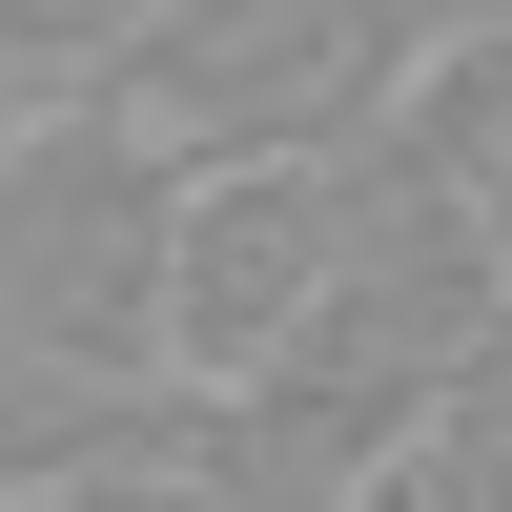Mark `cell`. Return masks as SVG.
Returning a JSON list of instances; mask_svg holds the SVG:
<instances>
[{
	"label": "cell",
	"instance_id": "7a4b0ae2",
	"mask_svg": "<svg viewBox=\"0 0 512 512\" xmlns=\"http://www.w3.org/2000/svg\"><path fill=\"white\" fill-rule=\"evenodd\" d=\"M164 226H185V164L123 103H21L0 123V349L164 410Z\"/></svg>",
	"mask_w": 512,
	"mask_h": 512
},
{
	"label": "cell",
	"instance_id": "6da1fadb",
	"mask_svg": "<svg viewBox=\"0 0 512 512\" xmlns=\"http://www.w3.org/2000/svg\"><path fill=\"white\" fill-rule=\"evenodd\" d=\"M431 41H451L431 0H164L103 103L185 185L205 164H349V144H390V103L431 82Z\"/></svg>",
	"mask_w": 512,
	"mask_h": 512
},
{
	"label": "cell",
	"instance_id": "5b68a950",
	"mask_svg": "<svg viewBox=\"0 0 512 512\" xmlns=\"http://www.w3.org/2000/svg\"><path fill=\"white\" fill-rule=\"evenodd\" d=\"M41 512H246V492L205 472V451H185V410H164L144 451H103V472H82V492H41Z\"/></svg>",
	"mask_w": 512,
	"mask_h": 512
},
{
	"label": "cell",
	"instance_id": "277c9868",
	"mask_svg": "<svg viewBox=\"0 0 512 512\" xmlns=\"http://www.w3.org/2000/svg\"><path fill=\"white\" fill-rule=\"evenodd\" d=\"M164 0H0V103H103Z\"/></svg>",
	"mask_w": 512,
	"mask_h": 512
},
{
	"label": "cell",
	"instance_id": "8992f818",
	"mask_svg": "<svg viewBox=\"0 0 512 512\" xmlns=\"http://www.w3.org/2000/svg\"><path fill=\"white\" fill-rule=\"evenodd\" d=\"M431 21H512V0H431Z\"/></svg>",
	"mask_w": 512,
	"mask_h": 512
},
{
	"label": "cell",
	"instance_id": "3957f363",
	"mask_svg": "<svg viewBox=\"0 0 512 512\" xmlns=\"http://www.w3.org/2000/svg\"><path fill=\"white\" fill-rule=\"evenodd\" d=\"M164 410H123V390H62L41 349H0V492H82L103 451H144Z\"/></svg>",
	"mask_w": 512,
	"mask_h": 512
}]
</instances>
